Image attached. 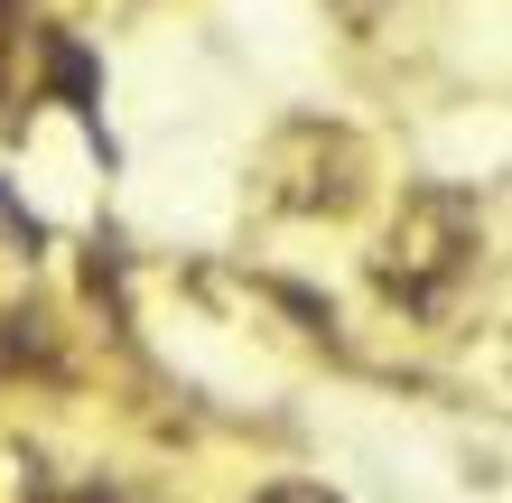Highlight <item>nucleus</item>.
I'll return each mask as SVG.
<instances>
[{
  "label": "nucleus",
  "instance_id": "nucleus-1",
  "mask_svg": "<svg viewBox=\"0 0 512 503\" xmlns=\"http://www.w3.org/2000/svg\"><path fill=\"white\" fill-rule=\"evenodd\" d=\"M261 503H336V494H326V485H270Z\"/></svg>",
  "mask_w": 512,
  "mask_h": 503
}]
</instances>
